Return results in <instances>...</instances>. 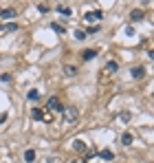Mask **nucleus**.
<instances>
[{"mask_svg": "<svg viewBox=\"0 0 154 163\" xmlns=\"http://www.w3.org/2000/svg\"><path fill=\"white\" fill-rule=\"evenodd\" d=\"M62 112H64V119H66L68 124H75V121H77V108H75V106H68V108H64Z\"/></svg>", "mask_w": 154, "mask_h": 163, "instance_id": "1", "label": "nucleus"}, {"mask_svg": "<svg viewBox=\"0 0 154 163\" xmlns=\"http://www.w3.org/2000/svg\"><path fill=\"white\" fill-rule=\"evenodd\" d=\"M104 18V11L101 9H95V11H86L84 13V22H95V20H101Z\"/></svg>", "mask_w": 154, "mask_h": 163, "instance_id": "2", "label": "nucleus"}, {"mask_svg": "<svg viewBox=\"0 0 154 163\" xmlns=\"http://www.w3.org/2000/svg\"><path fill=\"white\" fill-rule=\"evenodd\" d=\"M46 108H48V110H57V112H62V110H64V106H62V102H60L57 97H51V99H48V104H46Z\"/></svg>", "mask_w": 154, "mask_h": 163, "instance_id": "3", "label": "nucleus"}, {"mask_svg": "<svg viewBox=\"0 0 154 163\" xmlns=\"http://www.w3.org/2000/svg\"><path fill=\"white\" fill-rule=\"evenodd\" d=\"M73 148L77 150V152H86L88 148H86V143L82 141V139H75V141H73Z\"/></svg>", "mask_w": 154, "mask_h": 163, "instance_id": "4", "label": "nucleus"}, {"mask_svg": "<svg viewBox=\"0 0 154 163\" xmlns=\"http://www.w3.org/2000/svg\"><path fill=\"white\" fill-rule=\"evenodd\" d=\"M27 99H29V102H38V99H40V90H38V88H31V90L27 93Z\"/></svg>", "mask_w": 154, "mask_h": 163, "instance_id": "5", "label": "nucleus"}, {"mask_svg": "<svg viewBox=\"0 0 154 163\" xmlns=\"http://www.w3.org/2000/svg\"><path fill=\"white\" fill-rule=\"evenodd\" d=\"M31 117H33L35 121H44V110H40V108H33V110H31Z\"/></svg>", "mask_w": 154, "mask_h": 163, "instance_id": "6", "label": "nucleus"}, {"mask_svg": "<svg viewBox=\"0 0 154 163\" xmlns=\"http://www.w3.org/2000/svg\"><path fill=\"white\" fill-rule=\"evenodd\" d=\"M132 141H134V137H132L130 132H123V134H121V143H123V146H132Z\"/></svg>", "mask_w": 154, "mask_h": 163, "instance_id": "7", "label": "nucleus"}, {"mask_svg": "<svg viewBox=\"0 0 154 163\" xmlns=\"http://www.w3.org/2000/svg\"><path fill=\"white\" fill-rule=\"evenodd\" d=\"M55 9H57V11H60L62 16H68V18L73 16V9H70V7H66V5H57Z\"/></svg>", "mask_w": 154, "mask_h": 163, "instance_id": "8", "label": "nucleus"}, {"mask_svg": "<svg viewBox=\"0 0 154 163\" xmlns=\"http://www.w3.org/2000/svg\"><path fill=\"white\" fill-rule=\"evenodd\" d=\"M130 75H132L134 79H139V77H143V75H145V71H143V68H141V66H134V68H132V71H130Z\"/></svg>", "mask_w": 154, "mask_h": 163, "instance_id": "9", "label": "nucleus"}, {"mask_svg": "<svg viewBox=\"0 0 154 163\" xmlns=\"http://www.w3.org/2000/svg\"><path fill=\"white\" fill-rule=\"evenodd\" d=\"M97 156H101L104 161H112V159H115V154H112L110 150H101V152H97Z\"/></svg>", "mask_w": 154, "mask_h": 163, "instance_id": "10", "label": "nucleus"}, {"mask_svg": "<svg viewBox=\"0 0 154 163\" xmlns=\"http://www.w3.org/2000/svg\"><path fill=\"white\" fill-rule=\"evenodd\" d=\"M0 18H5V20H11V18H16V9H2Z\"/></svg>", "mask_w": 154, "mask_h": 163, "instance_id": "11", "label": "nucleus"}, {"mask_svg": "<svg viewBox=\"0 0 154 163\" xmlns=\"http://www.w3.org/2000/svg\"><path fill=\"white\" fill-rule=\"evenodd\" d=\"M35 150H24V161H27V163H31V161H35Z\"/></svg>", "mask_w": 154, "mask_h": 163, "instance_id": "12", "label": "nucleus"}, {"mask_svg": "<svg viewBox=\"0 0 154 163\" xmlns=\"http://www.w3.org/2000/svg\"><path fill=\"white\" fill-rule=\"evenodd\" d=\"M51 29H53L55 33H60V35H62V33H66V29H64L62 25H57V22H53V25H51Z\"/></svg>", "mask_w": 154, "mask_h": 163, "instance_id": "13", "label": "nucleus"}, {"mask_svg": "<svg viewBox=\"0 0 154 163\" xmlns=\"http://www.w3.org/2000/svg\"><path fill=\"white\" fill-rule=\"evenodd\" d=\"M130 16H132V20H143V11H141V9H134Z\"/></svg>", "mask_w": 154, "mask_h": 163, "instance_id": "14", "label": "nucleus"}, {"mask_svg": "<svg viewBox=\"0 0 154 163\" xmlns=\"http://www.w3.org/2000/svg\"><path fill=\"white\" fill-rule=\"evenodd\" d=\"M95 55H97V51H93V49H90V51H84V53H82V57H84V60H93Z\"/></svg>", "mask_w": 154, "mask_h": 163, "instance_id": "15", "label": "nucleus"}, {"mask_svg": "<svg viewBox=\"0 0 154 163\" xmlns=\"http://www.w3.org/2000/svg\"><path fill=\"white\" fill-rule=\"evenodd\" d=\"M64 73H66V75H75V73H77V68H75V66H68V64H66V66H64Z\"/></svg>", "mask_w": 154, "mask_h": 163, "instance_id": "16", "label": "nucleus"}, {"mask_svg": "<svg viewBox=\"0 0 154 163\" xmlns=\"http://www.w3.org/2000/svg\"><path fill=\"white\" fill-rule=\"evenodd\" d=\"M106 68H108L110 73H117V68H119V64H117V62H108V66H106Z\"/></svg>", "mask_w": 154, "mask_h": 163, "instance_id": "17", "label": "nucleus"}, {"mask_svg": "<svg viewBox=\"0 0 154 163\" xmlns=\"http://www.w3.org/2000/svg\"><path fill=\"white\" fill-rule=\"evenodd\" d=\"M84 38H86V31H82V29L75 31V40H84Z\"/></svg>", "mask_w": 154, "mask_h": 163, "instance_id": "18", "label": "nucleus"}, {"mask_svg": "<svg viewBox=\"0 0 154 163\" xmlns=\"http://www.w3.org/2000/svg\"><path fill=\"white\" fill-rule=\"evenodd\" d=\"M18 27H16V22H9V25H5V31H16Z\"/></svg>", "mask_w": 154, "mask_h": 163, "instance_id": "19", "label": "nucleus"}, {"mask_svg": "<svg viewBox=\"0 0 154 163\" xmlns=\"http://www.w3.org/2000/svg\"><path fill=\"white\" fill-rule=\"evenodd\" d=\"M38 9H40L42 13H48V11H51V7H48V5H38Z\"/></svg>", "mask_w": 154, "mask_h": 163, "instance_id": "20", "label": "nucleus"}, {"mask_svg": "<svg viewBox=\"0 0 154 163\" xmlns=\"http://www.w3.org/2000/svg\"><path fill=\"white\" fill-rule=\"evenodd\" d=\"M134 33H137V31H134V27H128V29H125V35H128V38H132Z\"/></svg>", "mask_w": 154, "mask_h": 163, "instance_id": "21", "label": "nucleus"}, {"mask_svg": "<svg viewBox=\"0 0 154 163\" xmlns=\"http://www.w3.org/2000/svg\"><path fill=\"white\" fill-rule=\"evenodd\" d=\"M0 82H11V75L9 73H2V75H0Z\"/></svg>", "mask_w": 154, "mask_h": 163, "instance_id": "22", "label": "nucleus"}, {"mask_svg": "<svg viewBox=\"0 0 154 163\" xmlns=\"http://www.w3.org/2000/svg\"><path fill=\"white\" fill-rule=\"evenodd\" d=\"M119 117H121V121H130V112H121Z\"/></svg>", "mask_w": 154, "mask_h": 163, "instance_id": "23", "label": "nucleus"}, {"mask_svg": "<svg viewBox=\"0 0 154 163\" xmlns=\"http://www.w3.org/2000/svg\"><path fill=\"white\" fill-rule=\"evenodd\" d=\"M7 121V112H0V126H2Z\"/></svg>", "mask_w": 154, "mask_h": 163, "instance_id": "24", "label": "nucleus"}, {"mask_svg": "<svg viewBox=\"0 0 154 163\" xmlns=\"http://www.w3.org/2000/svg\"><path fill=\"white\" fill-rule=\"evenodd\" d=\"M97 31H99V27H88V31H86V33H97Z\"/></svg>", "mask_w": 154, "mask_h": 163, "instance_id": "25", "label": "nucleus"}, {"mask_svg": "<svg viewBox=\"0 0 154 163\" xmlns=\"http://www.w3.org/2000/svg\"><path fill=\"white\" fill-rule=\"evenodd\" d=\"M0 13H2V9H0Z\"/></svg>", "mask_w": 154, "mask_h": 163, "instance_id": "26", "label": "nucleus"}]
</instances>
